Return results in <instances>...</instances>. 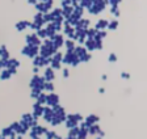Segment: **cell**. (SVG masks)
<instances>
[{
  "label": "cell",
  "instance_id": "obj_10",
  "mask_svg": "<svg viewBox=\"0 0 147 139\" xmlns=\"http://www.w3.org/2000/svg\"><path fill=\"white\" fill-rule=\"evenodd\" d=\"M117 25H118V22H117L116 20L110 21V22H109V24H108V26L110 28V29H116V28H117Z\"/></svg>",
  "mask_w": 147,
  "mask_h": 139
},
{
  "label": "cell",
  "instance_id": "obj_16",
  "mask_svg": "<svg viewBox=\"0 0 147 139\" xmlns=\"http://www.w3.org/2000/svg\"><path fill=\"white\" fill-rule=\"evenodd\" d=\"M122 77H129V73H126V72H122Z\"/></svg>",
  "mask_w": 147,
  "mask_h": 139
},
{
  "label": "cell",
  "instance_id": "obj_11",
  "mask_svg": "<svg viewBox=\"0 0 147 139\" xmlns=\"http://www.w3.org/2000/svg\"><path fill=\"white\" fill-rule=\"evenodd\" d=\"M9 76H11L9 71H3V72H1V79H4V80H5V79H8Z\"/></svg>",
  "mask_w": 147,
  "mask_h": 139
},
{
  "label": "cell",
  "instance_id": "obj_3",
  "mask_svg": "<svg viewBox=\"0 0 147 139\" xmlns=\"http://www.w3.org/2000/svg\"><path fill=\"white\" fill-rule=\"evenodd\" d=\"M45 79H46L47 81H50V80H53V79H54V72H53L51 68H47V70H46V72H45Z\"/></svg>",
  "mask_w": 147,
  "mask_h": 139
},
{
  "label": "cell",
  "instance_id": "obj_4",
  "mask_svg": "<svg viewBox=\"0 0 147 139\" xmlns=\"http://www.w3.org/2000/svg\"><path fill=\"white\" fill-rule=\"evenodd\" d=\"M29 24H30L29 21H21V22H18V24L16 25L17 26V30H24L25 26H29Z\"/></svg>",
  "mask_w": 147,
  "mask_h": 139
},
{
  "label": "cell",
  "instance_id": "obj_15",
  "mask_svg": "<svg viewBox=\"0 0 147 139\" xmlns=\"http://www.w3.org/2000/svg\"><path fill=\"white\" fill-rule=\"evenodd\" d=\"M63 75L66 76V77L68 76V70H67V68H64V70H63Z\"/></svg>",
  "mask_w": 147,
  "mask_h": 139
},
{
  "label": "cell",
  "instance_id": "obj_8",
  "mask_svg": "<svg viewBox=\"0 0 147 139\" xmlns=\"http://www.w3.org/2000/svg\"><path fill=\"white\" fill-rule=\"evenodd\" d=\"M43 88H45V89H47V91H53L54 89V85H53V83L47 81V83H45V84H43Z\"/></svg>",
  "mask_w": 147,
  "mask_h": 139
},
{
  "label": "cell",
  "instance_id": "obj_18",
  "mask_svg": "<svg viewBox=\"0 0 147 139\" xmlns=\"http://www.w3.org/2000/svg\"><path fill=\"white\" fill-rule=\"evenodd\" d=\"M28 1H29L30 4H36V1H37V0H28Z\"/></svg>",
  "mask_w": 147,
  "mask_h": 139
},
{
  "label": "cell",
  "instance_id": "obj_20",
  "mask_svg": "<svg viewBox=\"0 0 147 139\" xmlns=\"http://www.w3.org/2000/svg\"><path fill=\"white\" fill-rule=\"evenodd\" d=\"M17 139H22V137H17Z\"/></svg>",
  "mask_w": 147,
  "mask_h": 139
},
{
  "label": "cell",
  "instance_id": "obj_13",
  "mask_svg": "<svg viewBox=\"0 0 147 139\" xmlns=\"http://www.w3.org/2000/svg\"><path fill=\"white\" fill-rule=\"evenodd\" d=\"M109 61H110V62H116V61H117L116 54H110V55H109Z\"/></svg>",
  "mask_w": 147,
  "mask_h": 139
},
{
  "label": "cell",
  "instance_id": "obj_19",
  "mask_svg": "<svg viewBox=\"0 0 147 139\" xmlns=\"http://www.w3.org/2000/svg\"><path fill=\"white\" fill-rule=\"evenodd\" d=\"M71 3H74V4H77V3H79V0H71Z\"/></svg>",
  "mask_w": 147,
  "mask_h": 139
},
{
  "label": "cell",
  "instance_id": "obj_17",
  "mask_svg": "<svg viewBox=\"0 0 147 139\" xmlns=\"http://www.w3.org/2000/svg\"><path fill=\"white\" fill-rule=\"evenodd\" d=\"M33 71H34V72L37 73V72H38V71H39V68H38V67H37V66H36V67H34V70H33Z\"/></svg>",
  "mask_w": 147,
  "mask_h": 139
},
{
  "label": "cell",
  "instance_id": "obj_14",
  "mask_svg": "<svg viewBox=\"0 0 147 139\" xmlns=\"http://www.w3.org/2000/svg\"><path fill=\"white\" fill-rule=\"evenodd\" d=\"M38 35H39V37H42V38H43V37L46 35V30H42V29H38Z\"/></svg>",
  "mask_w": 147,
  "mask_h": 139
},
{
  "label": "cell",
  "instance_id": "obj_1",
  "mask_svg": "<svg viewBox=\"0 0 147 139\" xmlns=\"http://www.w3.org/2000/svg\"><path fill=\"white\" fill-rule=\"evenodd\" d=\"M58 100H59V99H58V96H57V95H54V93H53V95L46 96V103H47L49 105H53V106H54V105H57V104H58Z\"/></svg>",
  "mask_w": 147,
  "mask_h": 139
},
{
  "label": "cell",
  "instance_id": "obj_2",
  "mask_svg": "<svg viewBox=\"0 0 147 139\" xmlns=\"http://www.w3.org/2000/svg\"><path fill=\"white\" fill-rule=\"evenodd\" d=\"M97 121H99V117H97V115H93V114H91L89 117H87V119H85V123H87V125H89V126H91V125H93L95 122H97Z\"/></svg>",
  "mask_w": 147,
  "mask_h": 139
},
{
  "label": "cell",
  "instance_id": "obj_6",
  "mask_svg": "<svg viewBox=\"0 0 147 139\" xmlns=\"http://www.w3.org/2000/svg\"><path fill=\"white\" fill-rule=\"evenodd\" d=\"M105 26H108V21H107V20H100V21L97 22V25H96V28H97V29H104Z\"/></svg>",
  "mask_w": 147,
  "mask_h": 139
},
{
  "label": "cell",
  "instance_id": "obj_21",
  "mask_svg": "<svg viewBox=\"0 0 147 139\" xmlns=\"http://www.w3.org/2000/svg\"><path fill=\"white\" fill-rule=\"evenodd\" d=\"M0 68H1V67H0Z\"/></svg>",
  "mask_w": 147,
  "mask_h": 139
},
{
  "label": "cell",
  "instance_id": "obj_12",
  "mask_svg": "<svg viewBox=\"0 0 147 139\" xmlns=\"http://www.w3.org/2000/svg\"><path fill=\"white\" fill-rule=\"evenodd\" d=\"M46 135H47V139H54L57 134H55L54 131H47V133H46Z\"/></svg>",
  "mask_w": 147,
  "mask_h": 139
},
{
  "label": "cell",
  "instance_id": "obj_9",
  "mask_svg": "<svg viewBox=\"0 0 147 139\" xmlns=\"http://www.w3.org/2000/svg\"><path fill=\"white\" fill-rule=\"evenodd\" d=\"M37 99H38V104H43V103H46V96H45V95H41V93H39Z\"/></svg>",
  "mask_w": 147,
  "mask_h": 139
},
{
  "label": "cell",
  "instance_id": "obj_5",
  "mask_svg": "<svg viewBox=\"0 0 147 139\" xmlns=\"http://www.w3.org/2000/svg\"><path fill=\"white\" fill-rule=\"evenodd\" d=\"M99 131H100V127L97 126V125H95V126L91 125V127H89V134L91 135H95V134H97Z\"/></svg>",
  "mask_w": 147,
  "mask_h": 139
},
{
  "label": "cell",
  "instance_id": "obj_7",
  "mask_svg": "<svg viewBox=\"0 0 147 139\" xmlns=\"http://www.w3.org/2000/svg\"><path fill=\"white\" fill-rule=\"evenodd\" d=\"M85 45H87V47H88L89 50H93V49H95V41H93V39H89V41H87V42H85Z\"/></svg>",
  "mask_w": 147,
  "mask_h": 139
}]
</instances>
